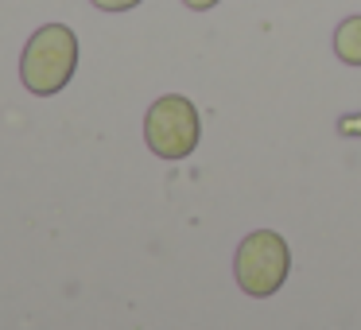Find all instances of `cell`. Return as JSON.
Here are the masks:
<instances>
[{"mask_svg": "<svg viewBox=\"0 0 361 330\" xmlns=\"http://www.w3.org/2000/svg\"><path fill=\"white\" fill-rule=\"evenodd\" d=\"M198 136H202L198 109L179 94L159 97L148 109V117H144V140L164 159H187L198 148Z\"/></svg>", "mask_w": 361, "mask_h": 330, "instance_id": "3", "label": "cell"}, {"mask_svg": "<svg viewBox=\"0 0 361 330\" xmlns=\"http://www.w3.org/2000/svg\"><path fill=\"white\" fill-rule=\"evenodd\" d=\"M74 66H78V35L66 24H47L27 39L20 55V78L32 94L51 97L74 78Z\"/></svg>", "mask_w": 361, "mask_h": 330, "instance_id": "1", "label": "cell"}, {"mask_svg": "<svg viewBox=\"0 0 361 330\" xmlns=\"http://www.w3.org/2000/svg\"><path fill=\"white\" fill-rule=\"evenodd\" d=\"M183 4H187V8H195V12H206V8H214L218 0H183Z\"/></svg>", "mask_w": 361, "mask_h": 330, "instance_id": "6", "label": "cell"}, {"mask_svg": "<svg viewBox=\"0 0 361 330\" xmlns=\"http://www.w3.org/2000/svg\"><path fill=\"white\" fill-rule=\"evenodd\" d=\"M94 8H102V12H128V8H136L140 0H90Z\"/></svg>", "mask_w": 361, "mask_h": 330, "instance_id": "5", "label": "cell"}, {"mask_svg": "<svg viewBox=\"0 0 361 330\" xmlns=\"http://www.w3.org/2000/svg\"><path fill=\"white\" fill-rule=\"evenodd\" d=\"M334 51H338V59H342V63L361 66V16H350V20H342V24H338Z\"/></svg>", "mask_w": 361, "mask_h": 330, "instance_id": "4", "label": "cell"}, {"mask_svg": "<svg viewBox=\"0 0 361 330\" xmlns=\"http://www.w3.org/2000/svg\"><path fill=\"white\" fill-rule=\"evenodd\" d=\"M288 268H291V252L283 245V237L272 233V229H257L237 245L233 272L241 291H249V295L264 299L272 291H280L283 280H288Z\"/></svg>", "mask_w": 361, "mask_h": 330, "instance_id": "2", "label": "cell"}]
</instances>
